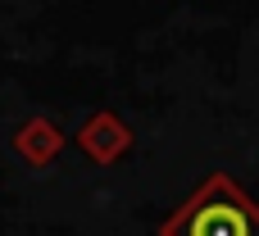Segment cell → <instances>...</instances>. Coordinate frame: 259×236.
Returning a JSON list of instances; mask_svg holds the SVG:
<instances>
[{
    "label": "cell",
    "instance_id": "1",
    "mask_svg": "<svg viewBox=\"0 0 259 236\" xmlns=\"http://www.w3.org/2000/svg\"><path fill=\"white\" fill-rule=\"evenodd\" d=\"M255 227L259 223L250 214V205L219 177L164 227V236H259Z\"/></svg>",
    "mask_w": 259,
    "mask_h": 236
}]
</instances>
